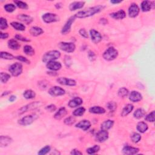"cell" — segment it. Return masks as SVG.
<instances>
[{"instance_id":"6da1fadb","label":"cell","mask_w":155,"mask_h":155,"mask_svg":"<svg viewBox=\"0 0 155 155\" xmlns=\"http://www.w3.org/2000/svg\"><path fill=\"white\" fill-rule=\"evenodd\" d=\"M104 6L103 5H96V6L89 7L88 9H86L85 10L79 11L76 15H74L76 18H88V17L93 16L96 14H98L99 12L104 9Z\"/></svg>"},{"instance_id":"7a4b0ae2","label":"cell","mask_w":155,"mask_h":155,"mask_svg":"<svg viewBox=\"0 0 155 155\" xmlns=\"http://www.w3.org/2000/svg\"><path fill=\"white\" fill-rule=\"evenodd\" d=\"M61 57V53L58 50H50L45 53L42 58V61L44 63H47L50 61H55Z\"/></svg>"},{"instance_id":"3957f363","label":"cell","mask_w":155,"mask_h":155,"mask_svg":"<svg viewBox=\"0 0 155 155\" xmlns=\"http://www.w3.org/2000/svg\"><path fill=\"white\" fill-rule=\"evenodd\" d=\"M118 56V51L113 47L108 48L103 53V58L108 61L115 60Z\"/></svg>"},{"instance_id":"277c9868","label":"cell","mask_w":155,"mask_h":155,"mask_svg":"<svg viewBox=\"0 0 155 155\" xmlns=\"http://www.w3.org/2000/svg\"><path fill=\"white\" fill-rule=\"evenodd\" d=\"M23 70V68H22V65L21 63L16 62L14 64L11 65L9 67V71L11 73L12 76L15 77H17L21 75Z\"/></svg>"},{"instance_id":"5b68a950","label":"cell","mask_w":155,"mask_h":155,"mask_svg":"<svg viewBox=\"0 0 155 155\" xmlns=\"http://www.w3.org/2000/svg\"><path fill=\"white\" fill-rule=\"evenodd\" d=\"M38 118V116L35 114H29L22 118L18 120V124L22 126H27L32 124L35 120Z\"/></svg>"},{"instance_id":"8992f818","label":"cell","mask_w":155,"mask_h":155,"mask_svg":"<svg viewBox=\"0 0 155 155\" xmlns=\"http://www.w3.org/2000/svg\"><path fill=\"white\" fill-rule=\"evenodd\" d=\"M59 48L67 53H72L75 50L76 46L73 43L61 42L58 44Z\"/></svg>"},{"instance_id":"52a82bcc","label":"cell","mask_w":155,"mask_h":155,"mask_svg":"<svg viewBox=\"0 0 155 155\" xmlns=\"http://www.w3.org/2000/svg\"><path fill=\"white\" fill-rule=\"evenodd\" d=\"M42 18L43 21H44L45 23H52V22H55L60 21V17L55 14L53 13H46L44 14Z\"/></svg>"},{"instance_id":"ba28073f","label":"cell","mask_w":155,"mask_h":155,"mask_svg":"<svg viewBox=\"0 0 155 155\" xmlns=\"http://www.w3.org/2000/svg\"><path fill=\"white\" fill-rule=\"evenodd\" d=\"M75 19H76L75 15H73L71 16L70 18H69V19L67 21L64 26L62 28L61 33L62 35H66V34H67L68 33H69L70 32L72 24L74 22Z\"/></svg>"},{"instance_id":"9c48e42d","label":"cell","mask_w":155,"mask_h":155,"mask_svg":"<svg viewBox=\"0 0 155 155\" xmlns=\"http://www.w3.org/2000/svg\"><path fill=\"white\" fill-rule=\"evenodd\" d=\"M66 91L58 86H54L49 90V94L52 96H58L65 95Z\"/></svg>"},{"instance_id":"30bf717a","label":"cell","mask_w":155,"mask_h":155,"mask_svg":"<svg viewBox=\"0 0 155 155\" xmlns=\"http://www.w3.org/2000/svg\"><path fill=\"white\" fill-rule=\"evenodd\" d=\"M56 81L60 84L68 85V86H75L76 81L74 79L68 78L66 77H60L56 79Z\"/></svg>"},{"instance_id":"8fae6325","label":"cell","mask_w":155,"mask_h":155,"mask_svg":"<svg viewBox=\"0 0 155 155\" xmlns=\"http://www.w3.org/2000/svg\"><path fill=\"white\" fill-rule=\"evenodd\" d=\"M139 7L136 3H133L130 5L129 8L128 12L130 18H135L139 14Z\"/></svg>"},{"instance_id":"7c38bea8","label":"cell","mask_w":155,"mask_h":155,"mask_svg":"<svg viewBox=\"0 0 155 155\" xmlns=\"http://www.w3.org/2000/svg\"><path fill=\"white\" fill-rule=\"evenodd\" d=\"M90 35L91 41L95 44H97L102 41V35L101 33L95 29H91L90 30Z\"/></svg>"},{"instance_id":"4fadbf2b","label":"cell","mask_w":155,"mask_h":155,"mask_svg":"<svg viewBox=\"0 0 155 155\" xmlns=\"http://www.w3.org/2000/svg\"><path fill=\"white\" fill-rule=\"evenodd\" d=\"M108 132L107 130H101L98 131L96 135V140L99 142H104L108 138Z\"/></svg>"},{"instance_id":"5bb4252c","label":"cell","mask_w":155,"mask_h":155,"mask_svg":"<svg viewBox=\"0 0 155 155\" xmlns=\"http://www.w3.org/2000/svg\"><path fill=\"white\" fill-rule=\"evenodd\" d=\"M40 105V102L38 101H37L35 102H33L31 103L30 104H28L27 106H23L22 108H20V110H19V114H23L24 113H26L28 112V110H33V109H35L37 108L38 106Z\"/></svg>"},{"instance_id":"9a60e30c","label":"cell","mask_w":155,"mask_h":155,"mask_svg":"<svg viewBox=\"0 0 155 155\" xmlns=\"http://www.w3.org/2000/svg\"><path fill=\"white\" fill-rule=\"evenodd\" d=\"M46 67L51 71H58L61 69L62 65L60 62L52 61L46 63Z\"/></svg>"},{"instance_id":"2e32d148","label":"cell","mask_w":155,"mask_h":155,"mask_svg":"<svg viewBox=\"0 0 155 155\" xmlns=\"http://www.w3.org/2000/svg\"><path fill=\"white\" fill-rule=\"evenodd\" d=\"M75 127L76 128H79L80 129H82L84 131L88 130L91 127V123L89 120L84 119L81 120L79 123L76 124Z\"/></svg>"},{"instance_id":"e0dca14e","label":"cell","mask_w":155,"mask_h":155,"mask_svg":"<svg viewBox=\"0 0 155 155\" xmlns=\"http://www.w3.org/2000/svg\"><path fill=\"white\" fill-rule=\"evenodd\" d=\"M142 99V95L137 91H132L129 95V99L133 102H137Z\"/></svg>"},{"instance_id":"ac0fdd59","label":"cell","mask_w":155,"mask_h":155,"mask_svg":"<svg viewBox=\"0 0 155 155\" xmlns=\"http://www.w3.org/2000/svg\"><path fill=\"white\" fill-rule=\"evenodd\" d=\"M83 103V100L79 97H75L70 100L68 103V106L70 108H74L80 106Z\"/></svg>"},{"instance_id":"d6986e66","label":"cell","mask_w":155,"mask_h":155,"mask_svg":"<svg viewBox=\"0 0 155 155\" xmlns=\"http://www.w3.org/2000/svg\"><path fill=\"white\" fill-rule=\"evenodd\" d=\"M110 16L112 17V18L114 20H123L126 17V13L125 11L123 9L119 10L116 12H113L110 14Z\"/></svg>"},{"instance_id":"ffe728a7","label":"cell","mask_w":155,"mask_h":155,"mask_svg":"<svg viewBox=\"0 0 155 155\" xmlns=\"http://www.w3.org/2000/svg\"><path fill=\"white\" fill-rule=\"evenodd\" d=\"M139 149L138 148L133 147L130 146H125L123 149V152L124 154H135L139 152Z\"/></svg>"},{"instance_id":"44dd1931","label":"cell","mask_w":155,"mask_h":155,"mask_svg":"<svg viewBox=\"0 0 155 155\" xmlns=\"http://www.w3.org/2000/svg\"><path fill=\"white\" fill-rule=\"evenodd\" d=\"M154 3V2H151L149 1H143L141 4V10L143 12H148V11H150L154 5H153Z\"/></svg>"},{"instance_id":"7402d4cb","label":"cell","mask_w":155,"mask_h":155,"mask_svg":"<svg viewBox=\"0 0 155 155\" xmlns=\"http://www.w3.org/2000/svg\"><path fill=\"white\" fill-rule=\"evenodd\" d=\"M67 110L65 107H61L56 112L54 115V118L56 120H61L67 114Z\"/></svg>"},{"instance_id":"603a6c76","label":"cell","mask_w":155,"mask_h":155,"mask_svg":"<svg viewBox=\"0 0 155 155\" xmlns=\"http://www.w3.org/2000/svg\"><path fill=\"white\" fill-rule=\"evenodd\" d=\"M17 18L26 24H29L33 21V18L32 17L26 14H20L17 16Z\"/></svg>"},{"instance_id":"cb8c5ba5","label":"cell","mask_w":155,"mask_h":155,"mask_svg":"<svg viewBox=\"0 0 155 155\" xmlns=\"http://www.w3.org/2000/svg\"><path fill=\"white\" fill-rule=\"evenodd\" d=\"M85 4L84 1H74L70 4L69 9L70 11H75L78 9H82Z\"/></svg>"},{"instance_id":"d4e9b609","label":"cell","mask_w":155,"mask_h":155,"mask_svg":"<svg viewBox=\"0 0 155 155\" xmlns=\"http://www.w3.org/2000/svg\"><path fill=\"white\" fill-rule=\"evenodd\" d=\"M43 33L44 30H43V28L39 27L33 26L30 29V33L33 37H38L42 35Z\"/></svg>"},{"instance_id":"484cf974","label":"cell","mask_w":155,"mask_h":155,"mask_svg":"<svg viewBox=\"0 0 155 155\" xmlns=\"http://www.w3.org/2000/svg\"><path fill=\"white\" fill-rule=\"evenodd\" d=\"M12 142V139L7 136H1L0 137V146L1 147H6L10 144Z\"/></svg>"},{"instance_id":"4316f807","label":"cell","mask_w":155,"mask_h":155,"mask_svg":"<svg viewBox=\"0 0 155 155\" xmlns=\"http://www.w3.org/2000/svg\"><path fill=\"white\" fill-rule=\"evenodd\" d=\"M113 125H114V120L108 119V120H105V121H104L101 124V130L107 131L109 129L112 128Z\"/></svg>"},{"instance_id":"83f0119b","label":"cell","mask_w":155,"mask_h":155,"mask_svg":"<svg viewBox=\"0 0 155 155\" xmlns=\"http://www.w3.org/2000/svg\"><path fill=\"white\" fill-rule=\"evenodd\" d=\"M134 108V106L131 104H128L126 105L123 109L121 112V116L123 117L127 116L128 114H129L132 111H133Z\"/></svg>"},{"instance_id":"f1b7e54d","label":"cell","mask_w":155,"mask_h":155,"mask_svg":"<svg viewBox=\"0 0 155 155\" xmlns=\"http://www.w3.org/2000/svg\"><path fill=\"white\" fill-rule=\"evenodd\" d=\"M8 47L13 50H17L20 48L21 45L16 39H11L8 41Z\"/></svg>"},{"instance_id":"f546056e","label":"cell","mask_w":155,"mask_h":155,"mask_svg":"<svg viewBox=\"0 0 155 155\" xmlns=\"http://www.w3.org/2000/svg\"><path fill=\"white\" fill-rule=\"evenodd\" d=\"M148 129V125L145 122H139L137 123L136 126V129L141 133H144L146 131H147Z\"/></svg>"},{"instance_id":"4dcf8cb0","label":"cell","mask_w":155,"mask_h":155,"mask_svg":"<svg viewBox=\"0 0 155 155\" xmlns=\"http://www.w3.org/2000/svg\"><path fill=\"white\" fill-rule=\"evenodd\" d=\"M106 112L105 108L100 106H94L89 108V112L93 114H104Z\"/></svg>"},{"instance_id":"1f68e13d","label":"cell","mask_w":155,"mask_h":155,"mask_svg":"<svg viewBox=\"0 0 155 155\" xmlns=\"http://www.w3.org/2000/svg\"><path fill=\"white\" fill-rule=\"evenodd\" d=\"M23 96L25 99H31L35 98L36 96V93L33 90L31 89L26 90L24 91L23 93Z\"/></svg>"},{"instance_id":"d6a6232c","label":"cell","mask_w":155,"mask_h":155,"mask_svg":"<svg viewBox=\"0 0 155 155\" xmlns=\"http://www.w3.org/2000/svg\"><path fill=\"white\" fill-rule=\"evenodd\" d=\"M10 25L13 27L14 28L18 31H24L26 30V26L22 23L14 21L11 22Z\"/></svg>"},{"instance_id":"836d02e7","label":"cell","mask_w":155,"mask_h":155,"mask_svg":"<svg viewBox=\"0 0 155 155\" xmlns=\"http://www.w3.org/2000/svg\"><path fill=\"white\" fill-rule=\"evenodd\" d=\"M145 114H146V111L143 110V108H139L135 110V112L133 113V116L135 118L139 119L142 118L143 116H144Z\"/></svg>"},{"instance_id":"e575fe53","label":"cell","mask_w":155,"mask_h":155,"mask_svg":"<svg viewBox=\"0 0 155 155\" xmlns=\"http://www.w3.org/2000/svg\"><path fill=\"white\" fill-rule=\"evenodd\" d=\"M23 51L25 54L28 56H33L35 55V50H34V49L31 46V45H26L24 47Z\"/></svg>"},{"instance_id":"d590c367","label":"cell","mask_w":155,"mask_h":155,"mask_svg":"<svg viewBox=\"0 0 155 155\" xmlns=\"http://www.w3.org/2000/svg\"><path fill=\"white\" fill-rule=\"evenodd\" d=\"M0 56H1V58L7 60H12L15 58V57L12 54L7 52V51H1L0 53Z\"/></svg>"},{"instance_id":"8d00e7d4","label":"cell","mask_w":155,"mask_h":155,"mask_svg":"<svg viewBox=\"0 0 155 155\" xmlns=\"http://www.w3.org/2000/svg\"><path fill=\"white\" fill-rule=\"evenodd\" d=\"M85 112V108L84 107H81L76 108V110H74L73 112V116H81L84 114Z\"/></svg>"},{"instance_id":"74e56055","label":"cell","mask_w":155,"mask_h":155,"mask_svg":"<svg viewBox=\"0 0 155 155\" xmlns=\"http://www.w3.org/2000/svg\"><path fill=\"white\" fill-rule=\"evenodd\" d=\"M129 94V91L127 89H126L125 87H122L119 89L118 90V95L119 97H123V98H124V97H127Z\"/></svg>"},{"instance_id":"f35d334b","label":"cell","mask_w":155,"mask_h":155,"mask_svg":"<svg viewBox=\"0 0 155 155\" xmlns=\"http://www.w3.org/2000/svg\"><path fill=\"white\" fill-rule=\"evenodd\" d=\"M100 150V147L98 145H95L92 147H90L87 149V153L89 154H93L97 152H98Z\"/></svg>"},{"instance_id":"ab89813d","label":"cell","mask_w":155,"mask_h":155,"mask_svg":"<svg viewBox=\"0 0 155 155\" xmlns=\"http://www.w3.org/2000/svg\"><path fill=\"white\" fill-rule=\"evenodd\" d=\"M14 3L15 4V5L17 7L20 9H24V10H26L28 9V5L25 2L19 1V0H15V1H14Z\"/></svg>"},{"instance_id":"60d3db41","label":"cell","mask_w":155,"mask_h":155,"mask_svg":"<svg viewBox=\"0 0 155 155\" xmlns=\"http://www.w3.org/2000/svg\"><path fill=\"white\" fill-rule=\"evenodd\" d=\"M0 76H1V83L4 84L7 83L11 77L10 74L7 73H4V72H1V74H0Z\"/></svg>"},{"instance_id":"b9f144b4","label":"cell","mask_w":155,"mask_h":155,"mask_svg":"<svg viewBox=\"0 0 155 155\" xmlns=\"http://www.w3.org/2000/svg\"><path fill=\"white\" fill-rule=\"evenodd\" d=\"M4 8L6 12L9 13H12L15 10L16 5L14 4H7L4 5Z\"/></svg>"},{"instance_id":"7bdbcfd3","label":"cell","mask_w":155,"mask_h":155,"mask_svg":"<svg viewBox=\"0 0 155 155\" xmlns=\"http://www.w3.org/2000/svg\"><path fill=\"white\" fill-rule=\"evenodd\" d=\"M7 28H8V23L7 20L1 17V18H0V28H1V30H3L7 29Z\"/></svg>"},{"instance_id":"ee69618b","label":"cell","mask_w":155,"mask_h":155,"mask_svg":"<svg viewBox=\"0 0 155 155\" xmlns=\"http://www.w3.org/2000/svg\"><path fill=\"white\" fill-rule=\"evenodd\" d=\"M132 142L134 143H137L139 142L141 139V136L139 133H133L130 136Z\"/></svg>"},{"instance_id":"f6af8a7d","label":"cell","mask_w":155,"mask_h":155,"mask_svg":"<svg viewBox=\"0 0 155 155\" xmlns=\"http://www.w3.org/2000/svg\"><path fill=\"white\" fill-rule=\"evenodd\" d=\"M76 121V119L73 116H70L64 119V124L67 125H72Z\"/></svg>"},{"instance_id":"bcb514c9","label":"cell","mask_w":155,"mask_h":155,"mask_svg":"<svg viewBox=\"0 0 155 155\" xmlns=\"http://www.w3.org/2000/svg\"><path fill=\"white\" fill-rule=\"evenodd\" d=\"M107 107L110 111L114 112L117 108V104L116 102H114L113 101L108 102L107 104Z\"/></svg>"},{"instance_id":"7dc6e473","label":"cell","mask_w":155,"mask_h":155,"mask_svg":"<svg viewBox=\"0 0 155 155\" xmlns=\"http://www.w3.org/2000/svg\"><path fill=\"white\" fill-rule=\"evenodd\" d=\"M145 120L148 122L153 123L154 121V111H152L151 113L147 114L145 117Z\"/></svg>"},{"instance_id":"c3c4849f","label":"cell","mask_w":155,"mask_h":155,"mask_svg":"<svg viewBox=\"0 0 155 155\" xmlns=\"http://www.w3.org/2000/svg\"><path fill=\"white\" fill-rule=\"evenodd\" d=\"M50 150H51L50 147L49 146H46L42 148L41 150L38 152V153L39 155H44V154H47L50 151Z\"/></svg>"},{"instance_id":"681fc988","label":"cell","mask_w":155,"mask_h":155,"mask_svg":"<svg viewBox=\"0 0 155 155\" xmlns=\"http://www.w3.org/2000/svg\"><path fill=\"white\" fill-rule=\"evenodd\" d=\"M15 58L16 60H19L21 62H23L24 63H26V64H30V61L28 60L27 58H26V57L22 56H18L15 57Z\"/></svg>"},{"instance_id":"f907efd6","label":"cell","mask_w":155,"mask_h":155,"mask_svg":"<svg viewBox=\"0 0 155 155\" xmlns=\"http://www.w3.org/2000/svg\"><path fill=\"white\" fill-rule=\"evenodd\" d=\"M15 38H16V39L20 40V41H22V42H30V39H27V38H26V37H22V36L21 35H15Z\"/></svg>"},{"instance_id":"816d5d0a","label":"cell","mask_w":155,"mask_h":155,"mask_svg":"<svg viewBox=\"0 0 155 155\" xmlns=\"http://www.w3.org/2000/svg\"><path fill=\"white\" fill-rule=\"evenodd\" d=\"M79 33L80 34V35L84 38H87L89 37L87 32L86 31L85 28H81V29H80L79 31Z\"/></svg>"},{"instance_id":"f5cc1de1","label":"cell","mask_w":155,"mask_h":155,"mask_svg":"<svg viewBox=\"0 0 155 155\" xmlns=\"http://www.w3.org/2000/svg\"><path fill=\"white\" fill-rule=\"evenodd\" d=\"M45 109L50 112H53L56 110V107L54 104H50L45 107Z\"/></svg>"},{"instance_id":"db71d44e","label":"cell","mask_w":155,"mask_h":155,"mask_svg":"<svg viewBox=\"0 0 155 155\" xmlns=\"http://www.w3.org/2000/svg\"><path fill=\"white\" fill-rule=\"evenodd\" d=\"M64 62L65 64L67 66V67H70V65L71 64V58L69 56H66L64 59Z\"/></svg>"},{"instance_id":"11a10c76","label":"cell","mask_w":155,"mask_h":155,"mask_svg":"<svg viewBox=\"0 0 155 155\" xmlns=\"http://www.w3.org/2000/svg\"><path fill=\"white\" fill-rule=\"evenodd\" d=\"M39 84H39V88H40V89H41L44 90V89H45L47 88V83H45V81H41V82H39Z\"/></svg>"},{"instance_id":"9f6ffc18","label":"cell","mask_w":155,"mask_h":155,"mask_svg":"<svg viewBox=\"0 0 155 155\" xmlns=\"http://www.w3.org/2000/svg\"><path fill=\"white\" fill-rule=\"evenodd\" d=\"M96 55L92 51H90L89 52V58L91 61H94L95 60Z\"/></svg>"},{"instance_id":"6f0895ef","label":"cell","mask_w":155,"mask_h":155,"mask_svg":"<svg viewBox=\"0 0 155 155\" xmlns=\"http://www.w3.org/2000/svg\"><path fill=\"white\" fill-rule=\"evenodd\" d=\"M70 154L73 155H78V154H83V153L78 150V149H73L70 152Z\"/></svg>"},{"instance_id":"680465c9","label":"cell","mask_w":155,"mask_h":155,"mask_svg":"<svg viewBox=\"0 0 155 155\" xmlns=\"http://www.w3.org/2000/svg\"><path fill=\"white\" fill-rule=\"evenodd\" d=\"M9 37V34L7 33H3L2 32H0V38L1 39H5Z\"/></svg>"},{"instance_id":"91938a15","label":"cell","mask_w":155,"mask_h":155,"mask_svg":"<svg viewBox=\"0 0 155 155\" xmlns=\"http://www.w3.org/2000/svg\"><path fill=\"white\" fill-rule=\"evenodd\" d=\"M100 23L101 24H104V25H105V24H106L107 23V22H108V21H107V20H106V19H105V18H101V20H100Z\"/></svg>"},{"instance_id":"94428289","label":"cell","mask_w":155,"mask_h":155,"mask_svg":"<svg viewBox=\"0 0 155 155\" xmlns=\"http://www.w3.org/2000/svg\"><path fill=\"white\" fill-rule=\"evenodd\" d=\"M16 96H15V95H12V96H10V97H9V101H10V102H14V101H15L16 100Z\"/></svg>"},{"instance_id":"6125c7cd","label":"cell","mask_w":155,"mask_h":155,"mask_svg":"<svg viewBox=\"0 0 155 155\" xmlns=\"http://www.w3.org/2000/svg\"><path fill=\"white\" fill-rule=\"evenodd\" d=\"M47 74H50V75H51V76H56L57 74H57L56 72H54V71L47 72Z\"/></svg>"},{"instance_id":"be15d7a7","label":"cell","mask_w":155,"mask_h":155,"mask_svg":"<svg viewBox=\"0 0 155 155\" xmlns=\"http://www.w3.org/2000/svg\"><path fill=\"white\" fill-rule=\"evenodd\" d=\"M55 7H56V9H60V8H61V7H62V4H61V3H57V4H55Z\"/></svg>"},{"instance_id":"e7e4bbea","label":"cell","mask_w":155,"mask_h":155,"mask_svg":"<svg viewBox=\"0 0 155 155\" xmlns=\"http://www.w3.org/2000/svg\"><path fill=\"white\" fill-rule=\"evenodd\" d=\"M10 91H4V92H3V94H2V95H1V96H7V95H8L10 94Z\"/></svg>"},{"instance_id":"03108f58","label":"cell","mask_w":155,"mask_h":155,"mask_svg":"<svg viewBox=\"0 0 155 155\" xmlns=\"http://www.w3.org/2000/svg\"><path fill=\"white\" fill-rule=\"evenodd\" d=\"M110 3L112 4H119V3H122V1H111Z\"/></svg>"}]
</instances>
